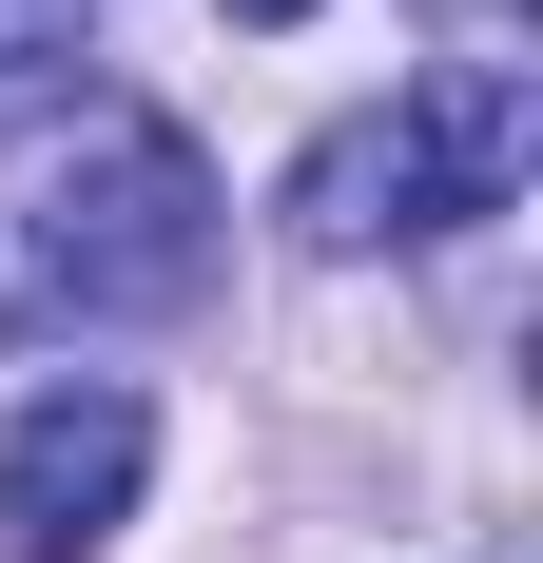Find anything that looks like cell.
Masks as SVG:
<instances>
[{
  "label": "cell",
  "instance_id": "6da1fadb",
  "mask_svg": "<svg viewBox=\"0 0 543 563\" xmlns=\"http://www.w3.org/2000/svg\"><path fill=\"white\" fill-rule=\"evenodd\" d=\"M543 156V98L505 78V58H428L388 117H350V136H311V175H291V233H330V253H369V233H466L505 214Z\"/></svg>",
  "mask_w": 543,
  "mask_h": 563
},
{
  "label": "cell",
  "instance_id": "7a4b0ae2",
  "mask_svg": "<svg viewBox=\"0 0 543 563\" xmlns=\"http://www.w3.org/2000/svg\"><path fill=\"white\" fill-rule=\"evenodd\" d=\"M40 291L58 311H175V291L214 273V175H195V136H156V117H98L78 156L40 175Z\"/></svg>",
  "mask_w": 543,
  "mask_h": 563
},
{
  "label": "cell",
  "instance_id": "3957f363",
  "mask_svg": "<svg viewBox=\"0 0 543 563\" xmlns=\"http://www.w3.org/2000/svg\"><path fill=\"white\" fill-rule=\"evenodd\" d=\"M136 466H156V408L136 389H40L20 428H0V544L20 563H78L136 525Z\"/></svg>",
  "mask_w": 543,
  "mask_h": 563
},
{
  "label": "cell",
  "instance_id": "277c9868",
  "mask_svg": "<svg viewBox=\"0 0 543 563\" xmlns=\"http://www.w3.org/2000/svg\"><path fill=\"white\" fill-rule=\"evenodd\" d=\"M58 58H78V0H0V98H40Z\"/></svg>",
  "mask_w": 543,
  "mask_h": 563
},
{
  "label": "cell",
  "instance_id": "5b68a950",
  "mask_svg": "<svg viewBox=\"0 0 543 563\" xmlns=\"http://www.w3.org/2000/svg\"><path fill=\"white\" fill-rule=\"evenodd\" d=\"M233 20H311V0H233Z\"/></svg>",
  "mask_w": 543,
  "mask_h": 563
},
{
  "label": "cell",
  "instance_id": "8992f818",
  "mask_svg": "<svg viewBox=\"0 0 543 563\" xmlns=\"http://www.w3.org/2000/svg\"><path fill=\"white\" fill-rule=\"evenodd\" d=\"M486 20H505V0H486Z\"/></svg>",
  "mask_w": 543,
  "mask_h": 563
}]
</instances>
